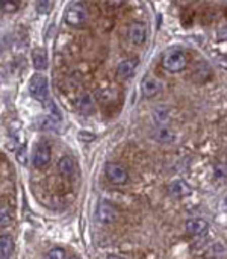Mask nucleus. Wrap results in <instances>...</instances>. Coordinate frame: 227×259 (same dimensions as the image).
<instances>
[{"instance_id": "nucleus-1", "label": "nucleus", "mask_w": 227, "mask_h": 259, "mask_svg": "<svg viewBox=\"0 0 227 259\" xmlns=\"http://www.w3.org/2000/svg\"><path fill=\"white\" fill-rule=\"evenodd\" d=\"M27 88H29V94L35 100H38L41 103H47V100H49V80L44 74H41V73L33 74L29 80Z\"/></svg>"}, {"instance_id": "nucleus-2", "label": "nucleus", "mask_w": 227, "mask_h": 259, "mask_svg": "<svg viewBox=\"0 0 227 259\" xmlns=\"http://www.w3.org/2000/svg\"><path fill=\"white\" fill-rule=\"evenodd\" d=\"M64 20H65V23L68 26L80 27L88 20L86 8L82 3H71V5H68L67 9H65V14H64Z\"/></svg>"}, {"instance_id": "nucleus-3", "label": "nucleus", "mask_w": 227, "mask_h": 259, "mask_svg": "<svg viewBox=\"0 0 227 259\" xmlns=\"http://www.w3.org/2000/svg\"><path fill=\"white\" fill-rule=\"evenodd\" d=\"M162 65L170 73H179L187 67V56L180 50L168 52L162 59Z\"/></svg>"}, {"instance_id": "nucleus-4", "label": "nucleus", "mask_w": 227, "mask_h": 259, "mask_svg": "<svg viewBox=\"0 0 227 259\" xmlns=\"http://www.w3.org/2000/svg\"><path fill=\"white\" fill-rule=\"evenodd\" d=\"M96 217H97V222L100 225H112L118 219V211H117V208L111 202L100 200L99 202V206H97Z\"/></svg>"}, {"instance_id": "nucleus-5", "label": "nucleus", "mask_w": 227, "mask_h": 259, "mask_svg": "<svg viewBox=\"0 0 227 259\" xmlns=\"http://www.w3.org/2000/svg\"><path fill=\"white\" fill-rule=\"evenodd\" d=\"M105 173H106V178L114 185H123L129 181V175H127L126 168L115 162H108L105 167Z\"/></svg>"}, {"instance_id": "nucleus-6", "label": "nucleus", "mask_w": 227, "mask_h": 259, "mask_svg": "<svg viewBox=\"0 0 227 259\" xmlns=\"http://www.w3.org/2000/svg\"><path fill=\"white\" fill-rule=\"evenodd\" d=\"M52 159V152H50V146L46 143H41L36 146L35 153H33V167L35 168H44L49 165Z\"/></svg>"}, {"instance_id": "nucleus-7", "label": "nucleus", "mask_w": 227, "mask_h": 259, "mask_svg": "<svg viewBox=\"0 0 227 259\" xmlns=\"http://www.w3.org/2000/svg\"><path fill=\"white\" fill-rule=\"evenodd\" d=\"M162 90V83L159 79L152 77V76H146L141 82V93L146 99H152L155 96H158Z\"/></svg>"}, {"instance_id": "nucleus-8", "label": "nucleus", "mask_w": 227, "mask_h": 259, "mask_svg": "<svg viewBox=\"0 0 227 259\" xmlns=\"http://www.w3.org/2000/svg\"><path fill=\"white\" fill-rule=\"evenodd\" d=\"M127 36L129 39L135 44V46H141L146 42V38H147V27L146 24L143 23H132L129 26V32H127Z\"/></svg>"}, {"instance_id": "nucleus-9", "label": "nucleus", "mask_w": 227, "mask_h": 259, "mask_svg": "<svg viewBox=\"0 0 227 259\" xmlns=\"http://www.w3.org/2000/svg\"><path fill=\"white\" fill-rule=\"evenodd\" d=\"M152 138L162 144H171L176 141V134L168 126H158L152 131Z\"/></svg>"}, {"instance_id": "nucleus-10", "label": "nucleus", "mask_w": 227, "mask_h": 259, "mask_svg": "<svg viewBox=\"0 0 227 259\" xmlns=\"http://www.w3.org/2000/svg\"><path fill=\"white\" fill-rule=\"evenodd\" d=\"M209 228V223L205 220V219H200V217H194V219H190L187 223H185V229L190 235H202L208 231Z\"/></svg>"}, {"instance_id": "nucleus-11", "label": "nucleus", "mask_w": 227, "mask_h": 259, "mask_svg": "<svg viewBox=\"0 0 227 259\" xmlns=\"http://www.w3.org/2000/svg\"><path fill=\"white\" fill-rule=\"evenodd\" d=\"M191 193H193L191 187H190L184 179H176L174 182H171V184H170V194H171L173 197L180 199V197H187V196H190Z\"/></svg>"}, {"instance_id": "nucleus-12", "label": "nucleus", "mask_w": 227, "mask_h": 259, "mask_svg": "<svg viewBox=\"0 0 227 259\" xmlns=\"http://www.w3.org/2000/svg\"><path fill=\"white\" fill-rule=\"evenodd\" d=\"M32 64L33 68H36L38 71L46 70L49 67V56H47V50L42 47H38L32 52Z\"/></svg>"}, {"instance_id": "nucleus-13", "label": "nucleus", "mask_w": 227, "mask_h": 259, "mask_svg": "<svg viewBox=\"0 0 227 259\" xmlns=\"http://www.w3.org/2000/svg\"><path fill=\"white\" fill-rule=\"evenodd\" d=\"M137 65H138V59H124L118 64L117 67V74L121 77V79H129L130 76H133L135 70H137Z\"/></svg>"}, {"instance_id": "nucleus-14", "label": "nucleus", "mask_w": 227, "mask_h": 259, "mask_svg": "<svg viewBox=\"0 0 227 259\" xmlns=\"http://www.w3.org/2000/svg\"><path fill=\"white\" fill-rule=\"evenodd\" d=\"M58 170L62 176L70 178L76 171V162L71 156H62L58 162Z\"/></svg>"}, {"instance_id": "nucleus-15", "label": "nucleus", "mask_w": 227, "mask_h": 259, "mask_svg": "<svg viewBox=\"0 0 227 259\" xmlns=\"http://www.w3.org/2000/svg\"><path fill=\"white\" fill-rule=\"evenodd\" d=\"M14 253V241L9 235L0 237V258L9 259Z\"/></svg>"}, {"instance_id": "nucleus-16", "label": "nucleus", "mask_w": 227, "mask_h": 259, "mask_svg": "<svg viewBox=\"0 0 227 259\" xmlns=\"http://www.w3.org/2000/svg\"><path fill=\"white\" fill-rule=\"evenodd\" d=\"M153 120H155L156 124L164 126L170 120V114H168V111L165 108H156L153 111Z\"/></svg>"}, {"instance_id": "nucleus-17", "label": "nucleus", "mask_w": 227, "mask_h": 259, "mask_svg": "<svg viewBox=\"0 0 227 259\" xmlns=\"http://www.w3.org/2000/svg\"><path fill=\"white\" fill-rule=\"evenodd\" d=\"M77 106H79L80 112H83V114H89V112L93 111V108H94V103H93L91 96H88V94L82 96V97H80V100H79V103H77Z\"/></svg>"}, {"instance_id": "nucleus-18", "label": "nucleus", "mask_w": 227, "mask_h": 259, "mask_svg": "<svg viewBox=\"0 0 227 259\" xmlns=\"http://www.w3.org/2000/svg\"><path fill=\"white\" fill-rule=\"evenodd\" d=\"M12 223V211L8 206H0V228H6Z\"/></svg>"}, {"instance_id": "nucleus-19", "label": "nucleus", "mask_w": 227, "mask_h": 259, "mask_svg": "<svg viewBox=\"0 0 227 259\" xmlns=\"http://www.w3.org/2000/svg\"><path fill=\"white\" fill-rule=\"evenodd\" d=\"M20 3L15 0H0V11L3 12H15L18 11Z\"/></svg>"}, {"instance_id": "nucleus-20", "label": "nucleus", "mask_w": 227, "mask_h": 259, "mask_svg": "<svg viewBox=\"0 0 227 259\" xmlns=\"http://www.w3.org/2000/svg\"><path fill=\"white\" fill-rule=\"evenodd\" d=\"M44 259H65V250L61 247H53L52 250H49Z\"/></svg>"}, {"instance_id": "nucleus-21", "label": "nucleus", "mask_w": 227, "mask_h": 259, "mask_svg": "<svg viewBox=\"0 0 227 259\" xmlns=\"http://www.w3.org/2000/svg\"><path fill=\"white\" fill-rule=\"evenodd\" d=\"M52 8H53V3L49 2V0H47V2L42 0V2H38V3H36V11H38L39 14H47V12H50Z\"/></svg>"}, {"instance_id": "nucleus-22", "label": "nucleus", "mask_w": 227, "mask_h": 259, "mask_svg": "<svg viewBox=\"0 0 227 259\" xmlns=\"http://www.w3.org/2000/svg\"><path fill=\"white\" fill-rule=\"evenodd\" d=\"M217 36H218L220 41H227V26H223V27L218 30Z\"/></svg>"}, {"instance_id": "nucleus-23", "label": "nucleus", "mask_w": 227, "mask_h": 259, "mask_svg": "<svg viewBox=\"0 0 227 259\" xmlns=\"http://www.w3.org/2000/svg\"><path fill=\"white\" fill-rule=\"evenodd\" d=\"M79 138L83 140V141H93L96 137L93 134H88V132H79Z\"/></svg>"}, {"instance_id": "nucleus-24", "label": "nucleus", "mask_w": 227, "mask_h": 259, "mask_svg": "<svg viewBox=\"0 0 227 259\" xmlns=\"http://www.w3.org/2000/svg\"><path fill=\"white\" fill-rule=\"evenodd\" d=\"M215 178H217V179H226V173H224V171H221V168L218 167V168H217V171H215Z\"/></svg>"}, {"instance_id": "nucleus-25", "label": "nucleus", "mask_w": 227, "mask_h": 259, "mask_svg": "<svg viewBox=\"0 0 227 259\" xmlns=\"http://www.w3.org/2000/svg\"><path fill=\"white\" fill-rule=\"evenodd\" d=\"M220 65H221L223 68H227V55L220 58Z\"/></svg>"}, {"instance_id": "nucleus-26", "label": "nucleus", "mask_w": 227, "mask_h": 259, "mask_svg": "<svg viewBox=\"0 0 227 259\" xmlns=\"http://www.w3.org/2000/svg\"><path fill=\"white\" fill-rule=\"evenodd\" d=\"M106 259H126V258H123V256H118V255H109V256H108Z\"/></svg>"}, {"instance_id": "nucleus-27", "label": "nucleus", "mask_w": 227, "mask_h": 259, "mask_svg": "<svg viewBox=\"0 0 227 259\" xmlns=\"http://www.w3.org/2000/svg\"><path fill=\"white\" fill-rule=\"evenodd\" d=\"M2 52H3V44H2V41H0V55H2Z\"/></svg>"}]
</instances>
